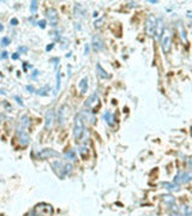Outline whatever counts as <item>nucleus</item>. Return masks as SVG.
Listing matches in <instances>:
<instances>
[{"instance_id": "obj_37", "label": "nucleus", "mask_w": 192, "mask_h": 216, "mask_svg": "<svg viewBox=\"0 0 192 216\" xmlns=\"http://www.w3.org/2000/svg\"><path fill=\"white\" fill-rule=\"evenodd\" d=\"M12 59H13V60L19 59V53H15V54H12Z\"/></svg>"}, {"instance_id": "obj_4", "label": "nucleus", "mask_w": 192, "mask_h": 216, "mask_svg": "<svg viewBox=\"0 0 192 216\" xmlns=\"http://www.w3.org/2000/svg\"><path fill=\"white\" fill-rule=\"evenodd\" d=\"M32 214L35 216H52L53 215V207L47 203H40L35 207Z\"/></svg>"}, {"instance_id": "obj_29", "label": "nucleus", "mask_w": 192, "mask_h": 216, "mask_svg": "<svg viewBox=\"0 0 192 216\" xmlns=\"http://www.w3.org/2000/svg\"><path fill=\"white\" fill-rule=\"evenodd\" d=\"M79 152L82 156H85V155H88V148H85V147H80L79 148Z\"/></svg>"}, {"instance_id": "obj_31", "label": "nucleus", "mask_w": 192, "mask_h": 216, "mask_svg": "<svg viewBox=\"0 0 192 216\" xmlns=\"http://www.w3.org/2000/svg\"><path fill=\"white\" fill-rule=\"evenodd\" d=\"M15 100H16L17 102H18V103H19V104H20V106H22V107H23V106H24V103H23V101H22V99H20V97H19V96H15Z\"/></svg>"}, {"instance_id": "obj_5", "label": "nucleus", "mask_w": 192, "mask_h": 216, "mask_svg": "<svg viewBox=\"0 0 192 216\" xmlns=\"http://www.w3.org/2000/svg\"><path fill=\"white\" fill-rule=\"evenodd\" d=\"M156 23H157V18L154 15H149L146 17L145 20V33L148 36H154L155 35V30H156Z\"/></svg>"}, {"instance_id": "obj_3", "label": "nucleus", "mask_w": 192, "mask_h": 216, "mask_svg": "<svg viewBox=\"0 0 192 216\" xmlns=\"http://www.w3.org/2000/svg\"><path fill=\"white\" fill-rule=\"evenodd\" d=\"M52 167L54 169V172L58 174V177L65 178L67 174H70L72 172V166L70 163H63L61 161H54L52 163Z\"/></svg>"}, {"instance_id": "obj_23", "label": "nucleus", "mask_w": 192, "mask_h": 216, "mask_svg": "<svg viewBox=\"0 0 192 216\" xmlns=\"http://www.w3.org/2000/svg\"><path fill=\"white\" fill-rule=\"evenodd\" d=\"M36 94L40 95V96H48L49 94V86H43V88H40L39 90H36Z\"/></svg>"}, {"instance_id": "obj_1", "label": "nucleus", "mask_w": 192, "mask_h": 216, "mask_svg": "<svg viewBox=\"0 0 192 216\" xmlns=\"http://www.w3.org/2000/svg\"><path fill=\"white\" fill-rule=\"evenodd\" d=\"M87 132L85 130V124L84 120L80 115V113H78L75 116V124H73V136L76 141H83V137Z\"/></svg>"}, {"instance_id": "obj_20", "label": "nucleus", "mask_w": 192, "mask_h": 216, "mask_svg": "<svg viewBox=\"0 0 192 216\" xmlns=\"http://www.w3.org/2000/svg\"><path fill=\"white\" fill-rule=\"evenodd\" d=\"M162 187L167 189L168 191H179V190H180L179 185H176V184H173V183H167V181L162 183Z\"/></svg>"}, {"instance_id": "obj_36", "label": "nucleus", "mask_w": 192, "mask_h": 216, "mask_svg": "<svg viewBox=\"0 0 192 216\" xmlns=\"http://www.w3.org/2000/svg\"><path fill=\"white\" fill-rule=\"evenodd\" d=\"M18 50H19L20 53H25V52L28 50V48H27V47H23V46H20V47H18Z\"/></svg>"}, {"instance_id": "obj_27", "label": "nucleus", "mask_w": 192, "mask_h": 216, "mask_svg": "<svg viewBox=\"0 0 192 216\" xmlns=\"http://www.w3.org/2000/svg\"><path fill=\"white\" fill-rule=\"evenodd\" d=\"M10 42H11L10 37H2V40H1V46H2V47H6V46L10 45Z\"/></svg>"}, {"instance_id": "obj_18", "label": "nucleus", "mask_w": 192, "mask_h": 216, "mask_svg": "<svg viewBox=\"0 0 192 216\" xmlns=\"http://www.w3.org/2000/svg\"><path fill=\"white\" fill-rule=\"evenodd\" d=\"M176 28H178V31H179V35H180V38H181L185 43H187V34H186V30H185L184 25H183L181 23H178Z\"/></svg>"}, {"instance_id": "obj_6", "label": "nucleus", "mask_w": 192, "mask_h": 216, "mask_svg": "<svg viewBox=\"0 0 192 216\" xmlns=\"http://www.w3.org/2000/svg\"><path fill=\"white\" fill-rule=\"evenodd\" d=\"M98 104H100L98 93H94L93 95H90V96L88 97V100L85 101V103H84L85 108H87V109H90V111H93V109H95L96 107H98Z\"/></svg>"}, {"instance_id": "obj_7", "label": "nucleus", "mask_w": 192, "mask_h": 216, "mask_svg": "<svg viewBox=\"0 0 192 216\" xmlns=\"http://www.w3.org/2000/svg\"><path fill=\"white\" fill-rule=\"evenodd\" d=\"M191 180V173L190 172H184V170H179L178 174L174 177V184L176 185H181V184H186Z\"/></svg>"}, {"instance_id": "obj_2", "label": "nucleus", "mask_w": 192, "mask_h": 216, "mask_svg": "<svg viewBox=\"0 0 192 216\" xmlns=\"http://www.w3.org/2000/svg\"><path fill=\"white\" fill-rule=\"evenodd\" d=\"M161 38V48L163 50V53L168 54L172 49V30L168 27L163 28V31L160 36Z\"/></svg>"}, {"instance_id": "obj_44", "label": "nucleus", "mask_w": 192, "mask_h": 216, "mask_svg": "<svg viewBox=\"0 0 192 216\" xmlns=\"http://www.w3.org/2000/svg\"><path fill=\"white\" fill-rule=\"evenodd\" d=\"M2 30H4V27H2L1 24H0V31H2Z\"/></svg>"}, {"instance_id": "obj_45", "label": "nucleus", "mask_w": 192, "mask_h": 216, "mask_svg": "<svg viewBox=\"0 0 192 216\" xmlns=\"http://www.w3.org/2000/svg\"><path fill=\"white\" fill-rule=\"evenodd\" d=\"M0 181H1V178H0Z\"/></svg>"}, {"instance_id": "obj_30", "label": "nucleus", "mask_w": 192, "mask_h": 216, "mask_svg": "<svg viewBox=\"0 0 192 216\" xmlns=\"http://www.w3.org/2000/svg\"><path fill=\"white\" fill-rule=\"evenodd\" d=\"M46 24H47V22H46V20H43V19H42V20H40V22H37V25H39L41 29H45V28H46Z\"/></svg>"}, {"instance_id": "obj_43", "label": "nucleus", "mask_w": 192, "mask_h": 216, "mask_svg": "<svg viewBox=\"0 0 192 216\" xmlns=\"http://www.w3.org/2000/svg\"><path fill=\"white\" fill-rule=\"evenodd\" d=\"M149 2H150V4H156V2H157V0H150Z\"/></svg>"}, {"instance_id": "obj_42", "label": "nucleus", "mask_w": 192, "mask_h": 216, "mask_svg": "<svg viewBox=\"0 0 192 216\" xmlns=\"http://www.w3.org/2000/svg\"><path fill=\"white\" fill-rule=\"evenodd\" d=\"M88 52H89V46H85V54H88Z\"/></svg>"}, {"instance_id": "obj_33", "label": "nucleus", "mask_w": 192, "mask_h": 216, "mask_svg": "<svg viewBox=\"0 0 192 216\" xmlns=\"http://www.w3.org/2000/svg\"><path fill=\"white\" fill-rule=\"evenodd\" d=\"M25 89H27L29 93H34V91H35V89H34V86H32V85H27V86H25Z\"/></svg>"}, {"instance_id": "obj_11", "label": "nucleus", "mask_w": 192, "mask_h": 216, "mask_svg": "<svg viewBox=\"0 0 192 216\" xmlns=\"http://www.w3.org/2000/svg\"><path fill=\"white\" fill-rule=\"evenodd\" d=\"M18 136H19V144L22 147H27L29 144V142H30L29 134L25 132L24 130H20V131L18 130Z\"/></svg>"}, {"instance_id": "obj_26", "label": "nucleus", "mask_w": 192, "mask_h": 216, "mask_svg": "<svg viewBox=\"0 0 192 216\" xmlns=\"http://www.w3.org/2000/svg\"><path fill=\"white\" fill-rule=\"evenodd\" d=\"M60 89V71L57 72V85H55V93Z\"/></svg>"}, {"instance_id": "obj_17", "label": "nucleus", "mask_w": 192, "mask_h": 216, "mask_svg": "<svg viewBox=\"0 0 192 216\" xmlns=\"http://www.w3.org/2000/svg\"><path fill=\"white\" fill-rule=\"evenodd\" d=\"M96 72H97V75H98L102 79L111 78V75H109V73H107V71H106V70H103V67L101 66L100 64H96Z\"/></svg>"}, {"instance_id": "obj_32", "label": "nucleus", "mask_w": 192, "mask_h": 216, "mask_svg": "<svg viewBox=\"0 0 192 216\" xmlns=\"http://www.w3.org/2000/svg\"><path fill=\"white\" fill-rule=\"evenodd\" d=\"M102 20H103V18H101L100 20H96L95 24H94V25H95V28H96V27L98 28V27H101V25H102Z\"/></svg>"}, {"instance_id": "obj_22", "label": "nucleus", "mask_w": 192, "mask_h": 216, "mask_svg": "<svg viewBox=\"0 0 192 216\" xmlns=\"http://www.w3.org/2000/svg\"><path fill=\"white\" fill-rule=\"evenodd\" d=\"M85 13V10L83 9V6L80 4H76L75 5V15L76 17H83Z\"/></svg>"}, {"instance_id": "obj_34", "label": "nucleus", "mask_w": 192, "mask_h": 216, "mask_svg": "<svg viewBox=\"0 0 192 216\" xmlns=\"http://www.w3.org/2000/svg\"><path fill=\"white\" fill-rule=\"evenodd\" d=\"M9 57L7 52H1V55H0V59H6Z\"/></svg>"}, {"instance_id": "obj_14", "label": "nucleus", "mask_w": 192, "mask_h": 216, "mask_svg": "<svg viewBox=\"0 0 192 216\" xmlns=\"http://www.w3.org/2000/svg\"><path fill=\"white\" fill-rule=\"evenodd\" d=\"M103 119H105V121L107 123L108 126L113 127V126L115 125V116H114V114H113L112 112L106 111V112L103 113Z\"/></svg>"}, {"instance_id": "obj_8", "label": "nucleus", "mask_w": 192, "mask_h": 216, "mask_svg": "<svg viewBox=\"0 0 192 216\" xmlns=\"http://www.w3.org/2000/svg\"><path fill=\"white\" fill-rule=\"evenodd\" d=\"M46 16L48 18V22L52 27H55L58 24V20H59V16H58V11L54 9V7H49L47 11H46Z\"/></svg>"}, {"instance_id": "obj_10", "label": "nucleus", "mask_w": 192, "mask_h": 216, "mask_svg": "<svg viewBox=\"0 0 192 216\" xmlns=\"http://www.w3.org/2000/svg\"><path fill=\"white\" fill-rule=\"evenodd\" d=\"M66 116H67V106L63 104L58 111V123H59V125H61V126L64 125Z\"/></svg>"}, {"instance_id": "obj_38", "label": "nucleus", "mask_w": 192, "mask_h": 216, "mask_svg": "<svg viewBox=\"0 0 192 216\" xmlns=\"http://www.w3.org/2000/svg\"><path fill=\"white\" fill-rule=\"evenodd\" d=\"M53 47H54V43H50V45H49V46H47V47H46V50H50L52 49V48H53Z\"/></svg>"}, {"instance_id": "obj_21", "label": "nucleus", "mask_w": 192, "mask_h": 216, "mask_svg": "<svg viewBox=\"0 0 192 216\" xmlns=\"http://www.w3.org/2000/svg\"><path fill=\"white\" fill-rule=\"evenodd\" d=\"M162 200H163L167 205H169V207H174V204H175L174 197L171 196V195H164V196H162Z\"/></svg>"}, {"instance_id": "obj_16", "label": "nucleus", "mask_w": 192, "mask_h": 216, "mask_svg": "<svg viewBox=\"0 0 192 216\" xmlns=\"http://www.w3.org/2000/svg\"><path fill=\"white\" fill-rule=\"evenodd\" d=\"M64 157L66 161H76L77 160V154L73 149H68L64 152Z\"/></svg>"}, {"instance_id": "obj_15", "label": "nucleus", "mask_w": 192, "mask_h": 216, "mask_svg": "<svg viewBox=\"0 0 192 216\" xmlns=\"http://www.w3.org/2000/svg\"><path fill=\"white\" fill-rule=\"evenodd\" d=\"M88 77H83L78 83V88H79V91L82 95H85L87 91H88V88H89V82H88Z\"/></svg>"}, {"instance_id": "obj_9", "label": "nucleus", "mask_w": 192, "mask_h": 216, "mask_svg": "<svg viewBox=\"0 0 192 216\" xmlns=\"http://www.w3.org/2000/svg\"><path fill=\"white\" fill-rule=\"evenodd\" d=\"M53 156L59 157V152L53 149H42L41 151L37 152V159H41V160L49 159V157H53Z\"/></svg>"}, {"instance_id": "obj_41", "label": "nucleus", "mask_w": 192, "mask_h": 216, "mask_svg": "<svg viewBox=\"0 0 192 216\" xmlns=\"http://www.w3.org/2000/svg\"><path fill=\"white\" fill-rule=\"evenodd\" d=\"M37 75H39V71H34V73H32V77L35 78V77H36Z\"/></svg>"}, {"instance_id": "obj_24", "label": "nucleus", "mask_w": 192, "mask_h": 216, "mask_svg": "<svg viewBox=\"0 0 192 216\" xmlns=\"http://www.w3.org/2000/svg\"><path fill=\"white\" fill-rule=\"evenodd\" d=\"M20 124H22V126L23 127H29V125H30V119H29V116L28 115H23L22 116V119H20Z\"/></svg>"}, {"instance_id": "obj_28", "label": "nucleus", "mask_w": 192, "mask_h": 216, "mask_svg": "<svg viewBox=\"0 0 192 216\" xmlns=\"http://www.w3.org/2000/svg\"><path fill=\"white\" fill-rule=\"evenodd\" d=\"M37 4H39V2H37V1H35V0L31 1V5H30V11H31L32 13H35V12H36V10H37Z\"/></svg>"}, {"instance_id": "obj_25", "label": "nucleus", "mask_w": 192, "mask_h": 216, "mask_svg": "<svg viewBox=\"0 0 192 216\" xmlns=\"http://www.w3.org/2000/svg\"><path fill=\"white\" fill-rule=\"evenodd\" d=\"M181 210H183V215H185V216H191V214H192L191 207H189V205H183Z\"/></svg>"}, {"instance_id": "obj_40", "label": "nucleus", "mask_w": 192, "mask_h": 216, "mask_svg": "<svg viewBox=\"0 0 192 216\" xmlns=\"http://www.w3.org/2000/svg\"><path fill=\"white\" fill-rule=\"evenodd\" d=\"M2 120H4V114H2V113H0V124L2 123Z\"/></svg>"}, {"instance_id": "obj_39", "label": "nucleus", "mask_w": 192, "mask_h": 216, "mask_svg": "<svg viewBox=\"0 0 192 216\" xmlns=\"http://www.w3.org/2000/svg\"><path fill=\"white\" fill-rule=\"evenodd\" d=\"M171 216H181V215H180L178 211H172V213H171Z\"/></svg>"}, {"instance_id": "obj_19", "label": "nucleus", "mask_w": 192, "mask_h": 216, "mask_svg": "<svg viewBox=\"0 0 192 216\" xmlns=\"http://www.w3.org/2000/svg\"><path fill=\"white\" fill-rule=\"evenodd\" d=\"M163 31V22L161 18H157V23H156V30H155V36L157 38H160L161 34Z\"/></svg>"}, {"instance_id": "obj_35", "label": "nucleus", "mask_w": 192, "mask_h": 216, "mask_svg": "<svg viewBox=\"0 0 192 216\" xmlns=\"http://www.w3.org/2000/svg\"><path fill=\"white\" fill-rule=\"evenodd\" d=\"M17 24H18V19H17V18H12V19H11V25L16 27Z\"/></svg>"}, {"instance_id": "obj_12", "label": "nucleus", "mask_w": 192, "mask_h": 216, "mask_svg": "<svg viewBox=\"0 0 192 216\" xmlns=\"http://www.w3.org/2000/svg\"><path fill=\"white\" fill-rule=\"evenodd\" d=\"M53 121H54V109H49L46 114V120H45V129L46 130H49L52 127Z\"/></svg>"}, {"instance_id": "obj_13", "label": "nucleus", "mask_w": 192, "mask_h": 216, "mask_svg": "<svg viewBox=\"0 0 192 216\" xmlns=\"http://www.w3.org/2000/svg\"><path fill=\"white\" fill-rule=\"evenodd\" d=\"M91 45H93V48L95 50H101L105 48V43H103V41H102V38L100 36H94L93 37Z\"/></svg>"}]
</instances>
